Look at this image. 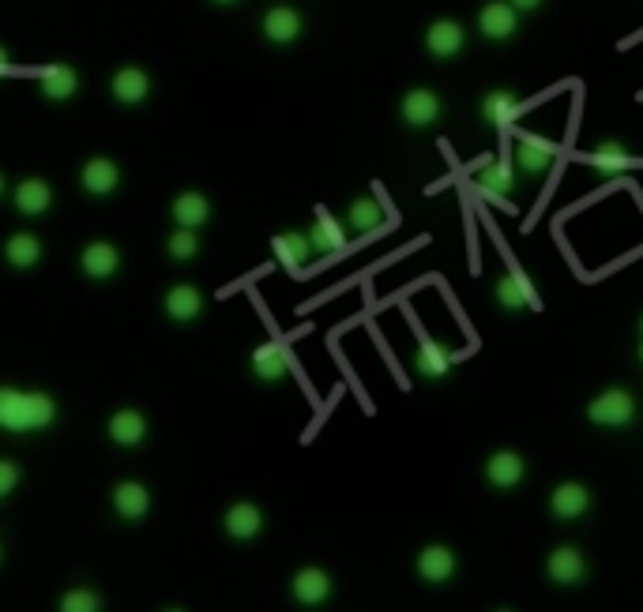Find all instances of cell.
Wrapping results in <instances>:
<instances>
[{
    "mask_svg": "<svg viewBox=\"0 0 643 612\" xmlns=\"http://www.w3.org/2000/svg\"><path fill=\"white\" fill-rule=\"evenodd\" d=\"M519 12H534V8H542V0H512Z\"/></svg>",
    "mask_w": 643,
    "mask_h": 612,
    "instance_id": "obj_36",
    "label": "cell"
},
{
    "mask_svg": "<svg viewBox=\"0 0 643 612\" xmlns=\"http://www.w3.org/2000/svg\"><path fill=\"white\" fill-rule=\"evenodd\" d=\"M636 357H640V365H643V342H640V350H636Z\"/></svg>",
    "mask_w": 643,
    "mask_h": 612,
    "instance_id": "obj_38",
    "label": "cell"
},
{
    "mask_svg": "<svg viewBox=\"0 0 643 612\" xmlns=\"http://www.w3.org/2000/svg\"><path fill=\"white\" fill-rule=\"evenodd\" d=\"M587 507H591V492H587V485H580V481H565V485H557L553 496H549V511H553V519L561 522L583 519Z\"/></svg>",
    "mask_w": 643,
    "mask_h": 612,
    "instance_id": "obj_5",
    "label": "cell"
},
{
    "mask_svg": "<svg viewBox=\"0 0 643 612\" xmlns=\"http://www.w3.org/2000/svg\"><path fill=\"white\" fill-rule=\"evenodd\" d=\"M49 207H53V188H49L42 177H27V181H19L16 188V211L19 215H46Z\"/></svg>",
    "mask_w": 643,
    "mask_h": 612,
    "instance_id": "obj_20",
    "label": "cell"
},
{
    "mask_svg": "<svg viewBox=\"0 0 643 612\" xmlns=\"http://www.w3.org/2000/svg\"><path fill=\"white\" fill-rule=\"evenodd\" d=\"M399 113H403V121L410 128H425V124H433L440 117V98L433 91H425V87H414L410 94H403Z\"/></svg>",
    "mask_w": 643,
    "mask_h": 612,
    "instance_id": "obj_13",
    "label": "cell"
},
{
    "mask_svg": "<svg viewBox=\"0 0 643 612\" xmlns=\"http://www.w3.org/2000/svg\"><path fill=\"white\" fill-rule=\"evenodd\" d=\"M19 477H23V470H19L12 459H0V500H8L12 492H16Z\"/></svg>",
    "mask_w": 643,
    "mask_h": 612,
    "instance_id": "obj_35",
    "label": "cell"
},
{
    "mask_svg": "<svg viewBox=\"0 0 643 612\" xmlns=\"http://www.w3.org/2000/svg\"><path fill=\"white\" fill-rule=\"evenodd\" d=\"M271 248H275V260L283 263L286 271H294V275L313 260V241H309V233H283V237H275V245Z\"/></svg>",
    "mask_w": 643,
    "mask_h": 612,
    "instance_id": "obj_16",
    "label": "cell"
},
{
    "mask_svg": "<svg viewBox=\"0 0 643 612\" xmlns=\"http://www.w3.org/2000/svg\"><path fill=\"white\" fill-rule=\"evenodd\" d=\"M414 365L422 372L425 380H440V376H448V368H452V350L444 346V342H433V338H425L418 353H414Z\"/></svg>",
    "mask_w": 643,
    "mask_h": 612,
    "instance_id": "obj_24",
    "label": "cell"
},
{
    "mask_svg": "<svg viewBox=\"0 0 643 612\" xmlns=\"http://www.w3.org/2000/svg\"><path fill=\"white\" fill-rule=\"evenodd\" d=\"M309 241H313V252H339V248H346V233H343V226L328 215V211H316Z\"/></svg>",
    "mask_w": 643,
    "mask_h": 612,
    "instance_id": "obj_29",
    "label": "cell"
},
{
    "mask_svg": "<svg viewBox=\"0 0 643 612\" xmlns=\"http://www.w3.org/2000/svg\"><path fill=\"white\" fill-rule=\"evenodd\" d=\"M215 4H234V0H215Z\"/></svg>",
    "mask_w": 643,
    "mask_h": 612,
    "instance_id": "obj_39",
    "label": "cell"
},
{
    "mask_svg": "<svg viewBox=\"0 0 643 612\" xmlns=\"http://www.w3.org/2000/svg\"><path fill=\"white\" fill-rule=\"evenodd\" d=\"M38 87H42V94H46L49 102H68V98L79 91L76 68H68V64H57V68H49L46 76L38 79Z\"/></svg>",
    "mask_w": 643,
    "mask_h": 612,
    "instance_id": "obj_28",
    "label": "cell"
},
{
    "mask_svg": "<svg viewBox=\"0 0 643 612\" xmlns=\"http://www.w3.org/2000/svg\"><path fill=\"white\" fill-rule=\"evenodd\" d=\"M493 297H497V305L508 308V312H519L523 305L538 308V301H534L531 286H527V278H519V275L497 278V286H493Z\"/></svg>",
    "mask_w": 643,
    "mask_h": 612,
    "instance_id": "obj_27",
    "label": "cell"
},
{
    "mask_svg": "<svg viewBox=\"0 0 643 612\" xmlns=\"http://www.w3.org/2000/svg\"><path fill=\"white\" fill-rule=\"evenodd\" d=\"M516 113H519V98L512 91H493L486 94V102H482V117H486L489 124H508Z\"/></svg>",
    "mask_w": 643,
    "mask_h": 612,
    "instance_id": "obj_32",
    "label": "cell"
},
{
    "mask_svg": "<svg viewBox=\"0 0 643 612\" xmlns=\"http://www.w3.org/2000/svg\"><path fill=\"white\" fill-rule=\"evenodd\" d=\"M113 507H117V515L128 522H140L147 511H151V492L147 485L140 481H121L117 489H113Z\"/></svg>",
    "mask_w": 643,
    "mask_h": 612,
    "instance_id": "obj_15",
    "label": "cell"
},
{
    "mask_svg": "<svg viewBox=\"0 0 643 612\" xmlns=\"http://www.w3.org/2000/svg\"><path fill=\"white\" fill-rule=\"evenodd\" d=\"M222 526H226V534L234 537V541H252V537L264 530V511L256 504H234L226 511Z\"/></svg>",
    "mask_w": 643,
    "mask_h": 612,
    "instance_id": "obj_17",
    "label": "cell"
},
{
    "mask_svg": "<svg viewBox=\"0 0 643 612\" xmlns=\"http://www.w3.org/2000/svg\"><path fill=\"white\" fill-rule=\"evenodd\" d=\"M527 474V466L519 459L516 451H493L486 462V481L493 489H516L519 481Z\"/></svg>",
    "mask_w": 643,
    "mask_h": 612,
    "instance_id": "obj_11",
    "label": "cell"
},
{
    "mask_svg": "<svg viewBox=\"0 0 643 612\" xmlns=\"http://www.w3.org/2000/svg\"><path fill=\"white\" fill-rule=\"evenodd\" d=\"M110 91L121 106H140V102H147V94H151V76H147L143 68H121V72L110 79Z\"/></svg>",
    "mask_w": 643,
    "mask_h": 612,
    "instance_id": "obj_12",
    "label": "cell"
},
{
    "mask_svg": "<svg viewBox=\"0 0 643 612\" xmlns=\"http://www.w3.org/2000/svg\"><path fill=\"white\" fill-rule=\"evenodd\" d=\"M110 440L117 447H136L147 440V417L140 410H117L110 417Z\"/></svg>",
    "mask_w": 643,
    "mask_h": 612,
    "instance_id": "obj_21",
    "label": "cell"
},
{
    "mask_svg": "<svg viewBox=\"0 0 643 612\" xmlns=\"http://www.w3.org/2000/svg\"><path fill=\"white\" fill-rule=\"evenodd\" d=\"M587 417L602 429H621L636 417V398L628 395L625 387H610L587 402Z\"/></svg>",
    "mask_w": 643,
    "mask_h": 612,
    "instance_id": "obj_2",
    "label": "cell"
},
{
    "mask_svg": "<svg viewBox=\"0 0 643 612\" xmlns=\"http://www.w3.org/2000/svg\"><path fill=\"white\" fill-rule=\"evenodd\" d=\"M8 68H12V57H8V49L0 46V76H4V72H8Z\"/></svg>",
    "mask_w": 643,
    "mask_h": 612,
    "instance_id": "obj_37",
    "label": "cell"
},
{
    "mask_svg": "<svg viewBox=\"0 0 643 612\" xmlns=\"http://www.w3.org/2000/svg\"><path fill=\"white\" fill-rule=\"evenodd\" d=\"M79 184H83V192H91V196H110V192H117V184H121V169H117V162H110V158H91L87 166L79 169Z\"/></svg>",
    "mask_w": 643,
    "mask_h": 612,
    "instance_id": "obj_9",
    "label": "cell"
},
{
    "mask_svg": "<svg viewBox=\"0 0 643 612\" xmlns=\"http://www.w3.org/2000/svg\"><path fill=\"white\" fill-rule=\"evenodd\" d=\"M478 31L486 34L489 42H504L519 31V8L512 0H493L478 12Z\"/></svg>",
    "mask_w": 643,
    "mask_h": 612,
    "instance_id": "obj_3",
    "label": "cell"
},
{
    "mask_svg": "<svg viewBox=\"0 0 643 612\" xmlns=\"http://www.w3.org/2000/svg\"><path fill=\"white\" fill-rule=\"evenodd\" d=\"M252 372H256V380L264 383H279L290 372V357L279 342H264V346H256L252 350Z\"/></svg>",
    "mask_w": 643,
    "mask_h": 612,
    "instance_id": "obj_14",
    "label": "cell"
},
{
    "mask_svg": "<svg viewBox=\"0 0 643 612\" xmlns=\"http://www.w3.org/2000/svg\"><path fill=\"white\" fill-rule=\"evenodd\" d=\"M57 421V402L42 391L0 387V429L4 432H46Z\"/></svg>",
    "mask_w": 643,
    "mask_h": 612,
    "instance_id": "obj_1",
    "label": "cell"
},
{
    "mask_svg": "<svg viewBox=\"0 0 643 612\" xmlns=\"http://www.w3.org/2000/svg\"><path fill=\"white\" fill-rule=\"evenodd\" d=\"M418 575H422L425 582H433V586L448 582L455 575V552L444 549V545H429V549H422L418 552Z\"/></svg>",
    "mask_w": 643,
    "mask_h": 612,
    "instance_id": "obj_19",
    "label": "cell"
},
{
    "mask_svg": "<svg viewBox=\"0 0 643 612\" xmlns=\"http://www.w3.org/2000/svg\"><path fill=\"white\" fill-rule=\"evenodd\" d=\"M467 46V31L455 23V19H437V23H429V31H425V49L440 57V61H452L459 57Z\"/></svg>",
    "mask_w": 643,
    "mask_h": 612,
    "instance_id": "obj_4",
    "label": "cell"
},
{
    "mask_svg": "<svg viewBox=\"0 0 643 612\" xmlns=\"http://www.w3.org/2000/svg\"><path fill=\"white\" fill-rule=\"evenodd\" d=\"M0 556H4V549H0Z\"/></svg>",
    "mask_w": 643,
    "mask_h": 612,
    "instance_id": "obj_42",
    "label": "cell"
},
{
    "mask_svg": "<svg viewBox=\"0 0 643 612\" xmlns=\"http://www.w3.org/2000/svg\"><path fill=\"white\" fill-rule=\"evenodd\" d=\"M640 335H643V316H640Z\"/></svg>",
    "mask_w": 643,
    "mask_h": 612,
    "instance_id": "obj_41",
    "label": "cell"
},
{
    "mask_svg": "<svg viewBox=\"0 0 643 612\" xmlns=\"http://www.w3.org/2000/svg\"><path fill=\"white\" fill-rule=\"evenodd\" d=\"M166 248H170L173 260H192L196 252H200V237H196V230H189V226H177V230L170 233V241H166Z\"/></svg>",
    "mask_w": 643,
    "mask_h": 612,
    "instance_id": "obj_33",
    "label": "cell"
},
{
    "mask_svg": "<svg viewBox=\"0 0 643 612\" xmlns=\"http://www.w3.org/2000/svg\"><path fill=\"white\" fill-rule=\"evenodd\" d=\"M204 312V293L196 286H173L166 293V316L177 323H192L196 316Z\"/></svg>",
    "mask_w": 643,
    "mask_h": 612,
    "instance_id": "obj_22",
    "label": "cell"
},
{
    "mask_svg": "<svg viewBox=\"0 0 643 612\" xmlns=\"http://www.w3.org/2000/svg\"><path fill=\"white\" fill-rule=\"evenodd\" d=\"M553 158H557V147H553V143L531 136V132H519L516 136V162L523 173L538 177V173H546V169L553 166Z\"/></svg>",
    "mask_w": 643,
    "mask_h": 612,
    "instance_id": "obj_6",
    "label": "cell"
},
{
    "mask_svg": "<svg viewBox=\"0 0 643 612\" xmlns=\"http://www.w3.org/2000/svg\"><path fill=\"white\" fill-rule=\"evenodd\" d=\"M595 169H602V173H628V169H640L643 158H636V154H628L617 139L613 143H602V147H595L591 151V158H587Z\"/></svg>",
    "mask_w": 643,
    "mask_h": 612,
    "instance_id": "obj_25",
    "label": "cell"
},
{
    "mask_svg": "<svg viewBox=\"0 0 643 612\" xmlns=\"http://www.w3.org/2000/svg\"><path fill=\"white\" fill-rule=\"evenodd\" d=\"M346 222H350V230L354 233H373V230H380V222H384V207H380L373 196L354 199V207H350Z\"/></svg>",
    "mask_w": 643,
    "mask_h": 612,
    "instance_id": "obj_31",
    "label": "cell"
},
{
    "mask_svg": "<svg viewBox=\"0 0 643 612\" xmlns=\"http://www.w3.org/2000/svg\"><path fill=\"white\" fill-rule=\"evenodd\" d=\"M102 609V597L95 590H68L61 597V612H98Z\"/></svg>",
    "mask_w": 643,
    "mask_h": 612,
    "instance_id": "obj_34",
    "label": "cell"
},
{
    "mask_svg": "<svg viewBox=\"0 0 643 612\" xmlns=\"http://www.w3.org/2000/svg\"><path fill=\"white\" fill-rule=\"evenodd\" d=\"M301 16L294 8H271L264 16V38L267 42H275V46H290V42H298L301 34Z\"/></svg>",
    "mask_w": 643,
    "mask_h": 612,
    "instance_id": "obj_18",
    "label": "cell"
},
{
    "mask_svg": "<svg viewBox=\"0 0 643 612\" xmlns=\"http://www.w3.org/2000/svg\"><path fill=\"white\" fill-rule=\"evenodd\" d=\"M4 260L12 263L16 271H31L42 263V241L34 237V233H16V237H8V245H4Z\"/></svg>",
    "mask_w": 643,
    "mask_h": 612,
    "instance_id": "obj_26",
    "label": "cell"
},
{
    "mask_svg": "<svg viewBox=\"0 0 643 612\" xmlns=\"http://www.w3.org/2000/svg\"><path fill=\"white\" fill-rule=\"evenodd\" d=\"M546 575L557 582V586H576V582H583V575H587V560H583L580 549H572V545H561V549L549 552Z\"/></svg>",
    "mask_w": 643,
    "mask_h": 612,
    "instance_id": "obj_7",
    "label": "cell"
},
{
    "mask_svg": "<svg viewBox=\"0 0 643 612\" xmlns=\"http://www.w3.org/2000/svg\"><path fill=\"white\" fill-rule=\"evenodd\" d=\"M170 211L177 226L200 230V226H207V218H211V203H207V196H200V192H181V196L173 199Z\"/></svg>",
    "mask_w": 643,
    "mask_h": 612,
    "instance_id": "obj_23",
    "label": "cell"
},
{
    "mask_svg": "<svg viewBox=\"0 0 643 612\" xmlns=\"http://www.w3.org/2000/svg\"><path fill=\"white\" fill-rule=\"evenodd\" d=\"M79 267H83V275L95 278V282H106L121 271V252L110 245V241H95V245L83 248V256H79Z\"/></svg>",
    "mask_w": 643,
    "mask_h": 612,
    "instance_id": "obj_8",
    "label": "cell"
},
{
    "mask_svg": "<svg viewBox=\"0 0 643 612\" xmlns=\"http://www.w3.org/2000/svg\"><path fill=\"white\" fill-rule=\"evenodd\" d=\"M0 196H4V177H0Z\"/></svg>",
    "mask_w": 643,
    "mask_h": 612,
    "instance_id": "obj_40",
    "label": "cell"
},
{
    "mask_svg": "<svg viewBox=\"0 0 643 612\" xmlns=\"http://www.w3.org/2000/svg\"><path fill=\"white\" fill-rule=\"evenodd\" d=\"M512 184H516V169L508 162H489L478 169V188L486 196H504V192H512Z\"/></svg>",
    "mask_w": 643,
    "mask_h": 612,
    "instance_id": "obj_30",
    "label": "cell"
},
{
    "mask_svg": "<svg viewBox=\"0 0 643 612\" xmlns=\"http://www.w3.org/2000/svg\"><path fill=\"white\" fill-rule=\"evenodd\" d=\"M290 594L298 597L301 605H324L331 597V575L320 567H301L290 582Z\"/></svg>",
    "mask_w": 643,
    "mask_h": 612,
    "instance_id": "obj_10",
    "label": "cell"
}]
</instances>
